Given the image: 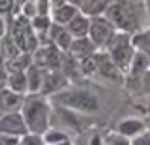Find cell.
<instances>
[{
  "instance_id": "obj_25",
  "label": "cell",
  "mask_w": 150,
  "mask_h": 145,
  "mask_svg": "<svg viewBox=\"0 0 150 145\" xmlns=\"http://www.w3.org/2000/svg\"><path fill=\"white\" fill-rule=\"evenodd\" d=\"M67 139V134H63V132H57V130H48L44 134V141L46 145H55L59 141H65Z\"/></svg>"
},
{
  "instance_id": "obj_16",
  "label": "cell",
  "mask_w": 150,
  "mask_h": 145,
  "mask_svg": "<svg viewBox=\"0 0 150 145\" xmlns=\"http://www.w3.org/2000/svg\"><path fill=\"white\" fill-rule=\"evenodd\" d=\"M112 0H82L80 4V11L88 17H97V15L105 14L108 4Z\"/></svg>"
},
{
  "instance_id": "obj_19",
  "label": "cell",
  "mask_w": 150,
  "mask_h": 145,
  "mask_svg": "<svg viewBox=\"0 0 150 145\" xmlns=\"http://www.w3.org/2000/svg\"><path fill=\"white\" fill-rule=\"evenodd\" d=\"M150 69V57L143 52H135L133 54V59H131V65H129V73L133 76H141V74L148 73Z\"/></svg>"
},
{
  "instance_id": "obj_3",
  "label": "cell",
  "mask_w": 150,
  "mask_h": 145,
  "mask_svg": "<svg viewBox=\"0 0 150 145\" xmlns=\"http://www.w3.org/2000/svg\"><path fill=\"white\" fill-rule=\"evenodd\" d=\"M6 34H10V38L15 42V46L21 52H27V54H33L38 48V42H40L33 29V25H30V19L25 17L23 14L10 17Z\"/></svg>"
},
{
  "instance_id": "obj_33",
  "label": "cell",
  "mask_w": 150,
  "mask_h": 145,
  "mask_svg": "<svg viewBox=\"0 0 150 145\" xmlns=\"http://www.w3.org/2000/svg\"><path fill=\"white\" fill-rule=\"evenodd\" d=\"M50 4H51V8L63 6V4H74V6H78V8H80L82 0H50Z\"/></svg>"
},
{
  "instance_id": "obj_6",
  "label": "cell",
  "mask_w": 150,
  "mask_h": 145,
  "mask_svg": "<svg viewBox=\"0 0 150 145\" xmlns=\"http://www.w3.org/2000/svg\"><path fill=\"white\" fill-rule=\"evenodd\" d=\"M89 38H91V42L99 48V46H106L108 44V40L114 36V33H116V29L112 27V23L108 21L106 17H101V15H97V17H93L91 21H89Z\"/></svg>"
},
{
  "instance_id": "obj_10",
  "label": "cell",
  "mask_w": 150,
  "mask_h": 145,
  "mask_svg": "<svg viewBox=\"0 0 150 145\" xmlns=\"http://www.w3.org/2000/svg\"><path fill=\"white\" fill-rule=\"evenodd\" d=\"M48 40L51 42V44H55L59 50H63V52H69L70 42H72V34L69 33V29H67L65 25L51 23L50 33H48Z\"/></svg>"
},
{
  "instance_id": "obj_30",
  "label": "cell",
  "mask_w": 150,
  "mask_h": 145,
  "mask_svg": "<svg viewBox=\"0 0 150 145\" xmlns=\"http://www.w3.org/2000/svg\"><path fill=\"white\" fill-rule=\"evenodd\" d=\"M131 145H150V132H141V134H137V138L133 139Z\"/></svg>"
},
{
  "instance_id": "obj_18",
  "label": "cell",
  "mask_w": 150,
  "mask_h": 145,
  "mask_svg": "<svg viewBox=\"0 0 150 145\" xmlns=\"http://www.w3.org/2000/svg\"><path fill=\"white\" fill-rule=\"evenodd\" d=\"M53 10V23H59V25H67L74 15L78 14L80 8L74 6V4H63V6L51 8Z\"/></svg>"
},
{
  "instance_id": "obj_9",
  "label": "cell",
  "mask_w": 150,
  "mask_h": 145,
  "mask_svg": "<svg viewBox=\"0 0 150 145\" xmlns=\"http://www.w3.org/2000/svg\"><path fill=\"white\" fill-rule=\"evenodd\" d=\"M67 76L61 69L57 71H44V76H42V86H40V94H53L59 92V90L67 88Z\"/></svg>"
},
{
  "instance_id": "obj_5",
  "label": "cell",
  "mask_w": 150,
  "mask_h": 145,
  "mask_svg": "<svg viewBox=\"0 0 150 145\" xmlns=\"http://www.w3.org/2000/svg\"><path fill=\"white\" fill-rule=\"evenodd\" d=\"M33 54H34L33 63L38 65L40 69H44V71H57V69H61L63 52L55 44H51L50 40L46 42L44 46H38Z\"/></svg>"
},
{
  "instance_id": "obj_4",
  "label": "cell",
  "mask_w": 150,
  "mask_h": 145,
  "mask_svg": "<svg viewBox=\"0 0 150 145\" xmlns=\"http://www.w3.org/2000/svg\"><path fill=\"white\" fill-rule=\"evenodd\" d=\"M106 48H108V56L116 63V67L122 73H127L129 65H131V59H133V54H135L133 52V44H131V34L118 33L116 31L114 36L108 40Z\"/></svg>"
},
{
  "instance_id": "obj_11",
  "label": "cell",
  "mask_w": 150,
  "mask_h": 145,
  "mask_svg": "<svg viewBox=\"0 0 150 145\" xmlns=\"http://www.w3.org/2000/svg\"><path fill=\"white\" fill-rule=\"evenodd\" d=\"M95 50H97V46L91 42V38H88V36H78V38H74V40L70 42L69 52L72 54V56H76L78 59H84V57L93 56V54H95Z\"/></svg>"
},
{
  "instance_id": "obj_26",
  "label": "cell",
  "mask_w": 150,
  "mask_h": 145,
  "mask_svg": "<svg viewBox=\"0 0 150 145\" xmlns=\"http://www.w3.org/2000/svg\"><path fill=\"white\" fill-rule=\"evenodd\" d=\"M17 145H46V141L38 134H25V136H21Z\"/></svg>"
},
{
  "instance_id": "obj_35",
  "label": "cell",
  "mask_w": 150,
  "mask_h": 145,
  "mask_svg": "<svg viewBox=\"0 0 150 145\" xmlns=\"http://www.w3.org/2000/svg\"><path fill=\"white\" fill-rule=\"evenodd\" d=\"M55 145H70L69 139H65V141H59V143H55Z\"/></svg>"
},
{
  "instance_id": "obj_14",
  "label": "cell",
  "mask_w": 150,
  "mask_h": 145,
  "mask_svg": "<svg viewBox=\"0 0 150 145\" xmlns=\"http://www.w3.org/2000/svg\"><path fill=\"white\" fill-rule=\"evenodd\" d=\"M67 29H69V33L72 34V36H88V29H89V19L88 15H84L80 11V14H76L72 19H70L69 23H67Z\"/></svg>"
},
{
  "instance_id": "obj_22",
  "label": "cell",
  "mask_w": 150,
  "mask_h": 145,
  "mask_svg": "<svg viewBox=\"0 0 150 145\" xmlns=\"http://www.w3.org/2000/svg\"><path fill=\"white\" fill-rule=\"evenodd\" d=\"M131 44L150 57V31H139L131 36Z\"/></svg>"
},
{
  "instance_id": "obj_8",
  "label": "cell",
  "mask_w": 150,
  "mask_h": 145,
  "mask_svg": "<svg viewBox=\"0 0 150 145\" xmlns=\"http://www.w3.org/2000/svg\"><path fill=\"white\" fill-rule=\"evenodd\" d=\"M61 103L69 105V107H74V109H82V111H95L97 109L95 97L88 92H82V90H74L70 94L61 96Z\"/></svg>"
},
{
  "instance_id": "obj_1",
  "label": "cell",
  "mask_w": 150,
  "mask_h": 145,
  "mask_svg": "<svg viewBox=\"0 0 150 145\" xmlns=\"http://www.w3.org/2000/svg\"><path fill=\"white\" fill-rule=\"evenodd\" d=\"M105 17L120 33H139L144 21V8L137 0H112L105 11Z\"/></svg>"
},
{
  "instance_id": "obj_36",
  "label": "cell",
  "mask_w": 150,
  "mask_h": 145,
  "mask_svg": "<svg viewBox=\"0 0 150 145\" xmlns=\"http://www.w3.org/2000/svg\"><path fill=\"white\" fill-rule=\"evenodd\" d=\"M146 10H148V17H150V0H146Z\"/></svg>"
},
{
  "instance_id": "obj_7",
  "label": "cell",
  "mask_w": 150,
  "mask_h": 145,
  "mask_svg": "<svg viewBox=\"0 0 150 145\" xmlns=\"http://www.w3.org/2000/svg\"><path fill=\"white\" fill-rule=\"evenodd\" d=\"M0 132H2V134H8V136H15V138L29 134L27 124H25V120H23V115H19L17 111L6 113V115L0 116Z\"/></svg>"
},
{
  "instance_id": "obj_23",
  "label": "cell",
  "mask_w": 150,
  "mask_h": 145,
  "mask_svg": "<svg viewBox=\"0 0 150 145\" xmlns=\"http://www.w3.org/2000/svg\"><path fill=\"white\" fill-rule=\"evenodd\" d=\"M118 132L122 136H125V138H133V136L143 132V122H139V120H124L118 126Z\"/></svg>"
},
{
  "instance_id": "obj_24",
  "label": "cell",
  "mask_w": 150,
  "mask_h": 145,
  "mask_svg": "<svg viewBox=\"0 0 150 145\" xmlns=\"http://www.w3.org/2000/svg\"><path fill=\"white\" fill-rule=\"evenodd\" d=\"M103 145H131V141H129L125 136H122L120 132H114V134L106 136L105 141H103Z\"/></svg>"
},
{
  "instance_id": "obj_21",
  "label": "cell",
  "mask_w": 150,
  "mask_h": 145,
  "mask_svg": "<svg viewBox=\"0 0 150 145\" xmlns=\"http://www.w3.org/2000/svg\"><path fill=\"white\" fill-rule=\"evenodd\" d=\"M21 54V50L15 46V42L10 38V34H4L0 40V59L2 61H11Z\"/></svg>"
},
{
  "instance_id": "obj_17",
  "label": "cell",
  "mask_w": 150,
  "mask_h": 145,
  "mask_svg": "<svg viewBox=\"0 0 150 145\" xmlns=\"http://www.w3.org/2000/svg\"><path fill=\"white\" fill-rule=\"evenodd\" d=\"M42 76H44V69H40L38 65L30 63L27 67V90L30 94H38L42 86Z\"/></svg>"
},
{
  "instance_id": "obj_13",
  "label": "cell",
  "mask_w": 150,
  "mask_h": 145,
  "mask_svg": "<svg viewBox=\"0 0 150 145\" xmlns=\"http://www.w3.org/2000/svg\"><path fill=\"white\" fill-rule=\"evenodd\" d=\"M8 71V86L10 90L17 94H23L27 90V69H10L6 67Z\"/></svg>"
},
{
  "instance_id": "obj_12",
  "label": "cell",
  "mask_w": 150,
  "mask_h": 145,
  "mask_svg": "<svg viewBox=\"0 0 150 145\" xmlns=\"http://www.w3.org/2000/svg\"><path fill=\"white\" fill-rule=\"evenodd\" d=\"M21 94L13 92V90H0V113L6 115V113L17 111L19 105H21Z\"/></svg>"
},
{
  "instance_id": "obj_29",
  "label": "cell",
  "mask_w": 150,
  "mask_h": 145,
  "mask_svg": "<svg viewBox=\"0 0 150 145\" xmlns=\"http://www.w3.org/2000/svg\"><path fill=\"white\" fill-rule=\"evenodd\" d=\"M36 8H38V15H48L51 10L50 0H36Z\"/></svg>"
},
{
  "instance_id": "obj_20",
  "label": "cell",
  "mask_w": 150,
  "mask_h": 145,
  "mask_svg": "<svg viewBox=\"0 0 150 145\" xmlns=\"http://www.w3.org/2000/svg\"><path fill=\"white\" fill-rule=\"evenodd\" d=\"M30 25H33L38 40L48 42V33H50V27H51L50 15H34V17L30 19Z\"/></svg>"
},
{
  "instance_id": "obj_28",
  "label": "cell",
  "mask_w": 150,
  "mask_h": 145,
  "mask_svg": "<svg viewBox=\"0 0 150 145\" xmlns=\"http://www.w3.org/2000/svg\"><path fill=\"white\" fill-rule=\"evenodd\" d=\"M13 8H15V0H0V15H8V14H13Z\"/></svg>"
},
{
  "instance_id": "obj_2",
  "label": "cell",
  "mask_w": 150,
  "mask_h": 145,
  "mask_svg": "<svg viewBox=\"0 0 150 145\" xmlns=\"http://www.w3.org/2000/svg\"><path fill=\"white\" fill-rule=\"evenodd\" d=\"M23 120L30 134H46L50 126V105L38 94H30L23 101Z\"/></svg>"
},
{
  "instance_id": "obj_27",
  "label": "cell",
  "mask_w": 150,
  "mask_h": 145,
  "mask_svg": "<svg viewBox=\"0 0 150 145\" xmlns=\"http://www.w3.org/2000/svg\"><path fill=\"white\" fill-rule=\"evenodd\" d=\"M21 10H23V15H25V17L33 19L34 15H38L36 0H27V2H25V4H23V6H21Z\"/></svg>"
},
{
  "instance_id": "obj_15",
  "label": "cell",
  "mask_w": 150,
  "mask_h": 145,
  "mask_svg": "<svg viewBox=\"0 0 150 145\" xmlns=\"http://www.w3.org/2000/svg\"><path fill=\"white\" fill-rule=\"evenodd\" d=\"M61 71L65 73V76H80L82 74V67H80V59L76 56H72L70 52H63L61 57Z\"/></svg>"
},
{
  "instance_id": "obj_31",
  "label": "cell",
  "mask_w": 150,
  "mask_h": 145,
  "mask_svg": "<svg viewBox=\"0 0 150 145\" xmlns=\"http://www.w3.org/2000/svg\"><path fill=\"white\" fill-rule=\"evenodd\" d=\"M8 86V71H6V63L0 59V90H4Z\"/></svg>"
},
{
  "instance_id": "obj_34",
  "label": "cell",
  "mask_w": 150,
  "mask_h": 145,
  "mask_svg": "<svg viewBox=\"0 0 150 145\" xmlns=\"http://www.w3.org/2000/svg\"><path fill=\"white\" fill-rule=\"evenodd\" d=\"M6 31H8V23L4 21V17L0 15V38H2L4 34H6Z\"/></svg>"
},
{
  "instance_id": "obj_32",
  "label": "cell",
  "mask_w": 150,
  "mask_h": 145,
  "mask_svg": "<svg viewBox=\"0 0 150 145\" xmlns=\"http://www.w3.org/2000/svg\"><path fill=\"white\" fill-rule=\"evenodd\" d=\"M17 143H19V138L8 136V134H2V132H0V145H17Z\"/></svg>"
}]
</instances>
